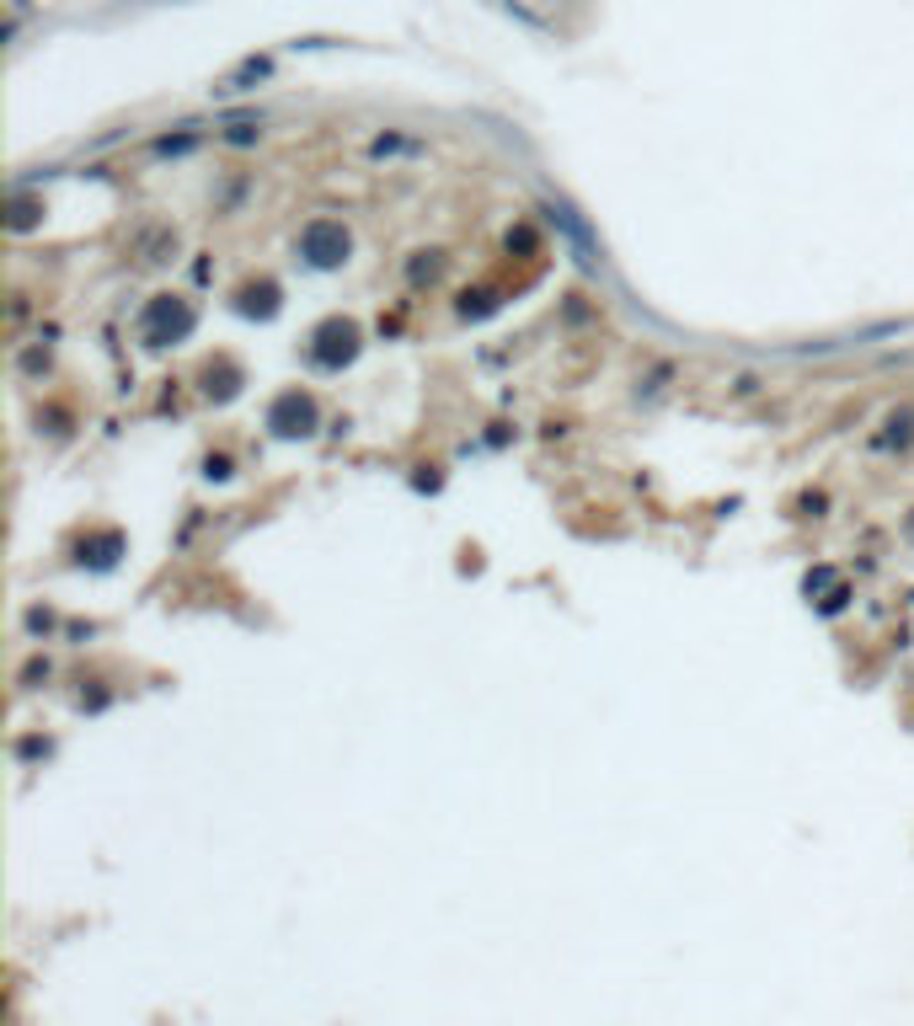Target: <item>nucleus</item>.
<instances>
[{"mask_svg":"<svg viewBox=\"0 0 914 1026\" xmlns=\"http://www.w3.org/2000/svg\"><path fill=\"white\" fill-rule=\"evenodd\" d=\"M353 353H359V332H353L348 321H332V326H321V332H316V348H311L316 364L337 369V364H348Z\"/></svg>","mask_w":914,"mask_h":1026,"instance_id":"nucleus-2","label":"nucleus"},{"mask_svg":"<svg viewBox=\"0 0 914 1026\" xmlns=\"http://www.w3.org/2000/svg\"><path fill=\"white\" fill-rule=\"evenodd\" d=\"M268 423H273L278 433H311V423H316V407H311L305 396H284V401L273 407Z\"/></svg>","mask_w":914,"mask_h":1026,"instance_id":"nucleus-3","label":"nucleus"},{"mask_svg":"<svg viewBox=\"0 0 914 1026\" xmlns=\"http://www.w3.org/2000/svg\"><path fill=\"white\" fill-rule=\"evenodd\" d=\"M300 252L316 262V268H332V262L348 257V230L337 220H311L300 230Z\"/></svg>","mask_w":914,"mask_h":1026,"instance_id":"nucleus-1","label":"nucleus"},{"mask_svg":"<svg viewBox=\"0 0 914 1026\" xmlns=\"http://www.w3.org/2000/svg\"><path fill=\"white\" fill-rule=\"evenodd\" d=\"M156 326H172V332L182 337V332L193 326V310H188V305H177V310H172V305L161 300L156 310H150V337H156Z\"/></svg>","mask_w":914,"mask_h":1026,"instance_id":"nucleus-4","label":"nucleus"}]
</instances>
